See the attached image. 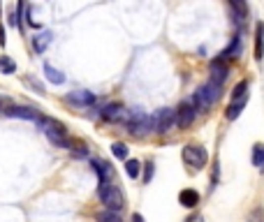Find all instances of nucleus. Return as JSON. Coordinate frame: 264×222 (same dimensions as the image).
Returning a JSON list of instances; mask_svg holds the SVG:
<instances>
[{"mask_svg": "<svg viewBox=\"0 0 264 222\" xmlns=\"http://www.w3.org/2000/svg\"><path fill=\"white\" fill-rule=\"evenodd\" d=\"M0 46H5V28L0 26Z\"/></svg>", "mask_w": 264, "mask_h": 222, "instance_id": "nucleus-29", "label": "nucleus"}, {"mask_svg": "<svg viewBox=\"0 0 264 222\" xmlns=\"http://www.w3.org/2000/svg\"><path fill=\"white\" fill-rule=\"evenodd\" d=\"M49 42H51V32H39V35L33 37V46H35V51H38V54L44 51L46 46H49Z\"/></svg>", "mask_w": 264, "mask_h": 222, "instance_id": "nucleus-18", "label": "nucleus"}, {"mask_svg": "<svg viewBox=\"0 0 264 222\" xmlns=\"http://www.w3.org/2000/svg\"><path fill=\"white\" fill-rule=\"evenodd\" d=\"M68 102L76 104V107H91L93 102H95V95L91 91H75L68 95Z\"/></svg>", "mask_w": 264, "mask_h": 222, "instance_id": "nucleus-9", "label": "nucleus"}, {"mask_svg": "<svg viewBox=\"0 0 264 222\" xmlns=\"http://www.w3.org/2000/svg\"><path fill=\"white\" fill-rule=\"evenodd\" d=\"M44 74H46V79H49L51 84H56V86L65 84V74H63V72H58L56 67H51V65H44Z\"/></svg>", "mask_w": 264, "mask_h": 222, "instance_id": "nucleus-19", "label": "nucleus"}, {"mask_svg": "<svg viewBox=\"0 0 264 222\" xmlns=\"http://www.w3.org/2000/svg\"><path fill=\"white\" fill-rule=\"evenodd\" d=\"M112 153L116 155L118 160H125V158H128V146L121 144V141H116V144L112 146Z\"/></svg>", "mask_w": 264, "mask_h": 222, "instance_id": "nucleus-23", "label": "nucleus"}, {"mask_svg": "<svg viewBox=\"0 0 264 222\" xmlns=\"http://www.w3.org/2000/svg\"><path fill=\"white\" fill-rule=\"evenodd\" d=\"M93 167H95V171H98V176H100V181H109L112 183V178H113V169H112V164L109 162H93Z\"/></svg>", "mask_w": 264, "mask_h": 222, "instance_id": "nucleus-12", "label": "nucleus"}, {"mask_svg": "<svg viewBox=\"0 0 264 222\" xmlns=\"http://www.w3.org/2000/svg\"><path fill=\"white\" fill-rule=\"evenodd\" d=\"M253 162H255V167H260L264 171V146L262 144L253 146Z\"/></svg>", "mask_w": 264, "mask_h": 222, "instance_id": "nucleus-21", "label": "nucleus"}, {"mask_svg": "<svg viewBox=\"0 0 264 222\" xmlns=\"http://www.w3.org/2000/svg\"><path fill=\"white\" fill-rule=\"evenodd\" d=\"M65 148H70V151L75 155H79V158H86V155H88V146L83 144L81 139H68Z\"/></svg>", "mask_w": 264, "mask_h": 222, "instance_id": "nucleus-14", "label": "nucleus"}, {"mask_svg": "<svg viewBox=\"0 0 264 222\" xmlns=\"http://www.w3.org/2000/svg\"><path fill=\"white\" fill-rule=\"evenodd\" d=\"M248 222H264V211L262 208H255V211L248 215Z\"/></svg>", "mask_w": 264, "mask_h": 222, "instance_id": "nucleus-26", "label": "nucleus"}, {"mask_svg": "<svg viewBox=\"0 0 264 222\" xmlns=\"http://www.w3.org/2000/svg\"><path fill=\"white\" fill-rule=\"evenodd\" d=\"M26 84H31V86H33V88H35V91H38V93H44V88H42V86H39L38 81H33L31 77H26Z\"/></svg>", "mask_w": 264, "mask_h": 222, "instance_id": "nucleus-28", "label": "nucleus"}, {"mask_svg": "<svg viewBox=\"0 0 264 222\" xmlns=\"http://www.w3.org/2000/svg\"><path fill=\"white\" fill-rule=\"evenodd\" d=\"M195 107H192V102L190 100H183L181 104H179V109H176V123L181 125V127H190L192 125V121H195Z\"/></svg>", "mask_w": 264, "mask_h": 222, "instance_id": "nucleus-6", "label": "nucleus"}, {"mask_svg": "<svg viewBox=\"0 0 264 222\" xmlns=\"http://www.w3.org/2000/svg\"><path fill=\"white\" fill-rule=\"evenodd\" d=\"M5 114H7L9 118H23V121H39V118H42V116L31 107H7Z\"/></svg>", "mask_w": 264, "mask_h": 222, "instance_id": "nucleus-7", "label": "nucleus"}, {"mask_svg": "<svg viewBox=\"0 0 264 222\" xmlns=\"http://www.w3.org/2000/svg\"><path fill=\"white\" fill-rule=\"evenodd\" d=\"M188 222H202V218H197V220H188Z\"/></svg>", "mask_w": 264, "mask_h": 222, "instance_id": "nucleus-31", "label": "nucleus"}, {"mask_svg": "<svg viewBox=\"0 0 264 222\" xmlns=\"http://www.w3.org/2000/svg\"><path fill=\"white\" fill-rule=\"evenodd\" d=\"M139 169H142V164H139L137 160H128V162H125V171H128L130 178H137V176H139Z\"/></svg>", "mask_w": 264, "mask_h": 222, "instance_id": "nucleus-24", "label": "nucleus"}, {"mask_svg": "<svg viewBox=\"0 0 264 222\" xmlns=\"http://www.w3.org/2000/svg\"><path fill=\"white\" fill-rule=\"evenodd\" d=\"M246 102H248V95H246V97H241V100L232 102V104H229V109H227V118H229V121H236V118H239V114L243 111V107H246Z\"/></svg>", "mask_w": 264, "mask_h": 222, "instance_id": "nucleus-15", "label": "nucleus"}, {"mask_svg": "<svg viewBox=\"0 0 264 222\" xmlns=\"http://www.w3.org/2000/svg\"><path fill=\"white\" fill-rule=\"evenodd\" d=\"M38 123H39V127H42V132L51 139L53 144L65 148V144H68V130H65V125L61 121H56V118H39Z\"/></svg>", "mask_w": 264, "mask_h": 222, "instance_id": "nucleus-2", "label": "nucleus"}, {"mask_svg": "<svg viewBox=\"0 0 264 222\" xmlns=\"http://www.w3.org/2000/svg\"><path fill=\"white\" fill-rule=\"evenodd\" d=\"M246 91H248V81H239L232 91V100L236 102V100H241V97H246V95H248Z\"/></svg>", "mask_w": 264, "mask_h": 222, "instance_id": "nucleus-22", "label": "nucleus"}, {"mask_svg": "<svg viewBox=\"0 0 264 222\" xmlns=\"http://www.w3.org/2000/svg\"><path fill=\"white\" fill-rule=\"evenodd\" d=\"M239 51H241V39L234 37L232 42H229V46H227L225 51L220 54V61H227V58H234V56H239Z\"/></svg>", "mask_w": 264, "mask_h": 222, "instance_id": "nucleus-16", "label": "nucleus"}, {"mask_svg": "<svg viewBox=\"0 0 264 222\" xmlns=\"http://www.w3.org/2000/svg\"><path fill=\"white\" fill-rule=\"evenodd\" d=\"M151 178H153V162H149L146 164V174H144V183H151Z\"/></svg>", "mask_w": 264, "mask_h": 222, "instance_id": "nucleus-27", "label": "nucleus"}, {"mask_svg": "<svg viewBox=\"0 0 264 222\" xmlns=\"http://www.w3.org/2000/svg\"><path fill=\"white\" fill-rule=\"evenodd\" d=\"M125 125H128V130L132 134H146V132H151V118L144 114V111H130L125 116Z\"/></svg>", "mask_w": 264, "mask_h": 222, "instance_id": "nucleus-4", "label": "nucleus"}, {"mask_svg": "<svg viewBox=\"0 0 264 222\" xmlns=\"http://www.w3.org/2000/svg\"><path fill=\"white\" fill-rule=\"evenodd\" d=\"M176 123V111L174 109H160L158 114L151 116V132L165 134L172 130V125Z\"/></svg>", "mask_w": 264, "mask_h": 222, "instance_id": "nucleus-3", "label": "nucleus"}, {"mask_svg": "<svg viewBox=\"0 0 264 222\" xmlns=\"http://www.w3.org/2000/svg\"><path fill=\"white\" fill-rule=\"evenodd\" d=\"M98 222H123V220H121V215L118 213H113V211H105V213L98 215Z\"/></svg>", "mask_w": 264, "mask_h": 222, "instance_id": "nucleus-25", "label": "nucleus"}, {"mask_svg": "<svg viewBox=\"0 0 264 222\" xmlns=\"http://www.w3.org/2000/svg\"><path fill=\"white\" fill-rule=\"evenodd\" d=\"M206 151H204L202 146H195V144H190L183 148V162L186 164H190V167H195V169H202L204 164H206Z\"/></svg>", "mask_w": 264, "mask_h": 222, "instance_id": "nucleus-5", "label": "nucleus"}, {"mask_svg": "<svg viewBox=\"0 0 264 222\" xmlns=\"http://www.w3.org/2000/svg\"><path fill=\"white\" fill-rule=\"evenodd\" d=\"M255 58L257 61L264 58V23L255 26Z\"/></svg>", "mask_w": 264, "mask_h": 222, "instance_id": "nucleus-11", "label": "nucleus"}, {"mask_svg": "<svg viewBox=\"0 0 264 222\" xmlns=\"http://www.w3.org/2000/svg\"><path fill=\"white\" fill-rule=\"evenodd\" d=\"M229 9L236 12V16H234V21L236 23H243V19L248 16V7H246V2H236V0H232V2H229Z\"/></svg>", "mask_w": 264, "mask_h": 222, "instance_id": "nucleus-17", "label": "nucleus"}, {"mask_svg": "<svg viewBox=\"0 0 264 222\" xmlns=\"http://www.w3.org/2000/svg\"><path fill=\"white\" fill-rule=\"evenodd\" d=\"M0 72H2V74H14L16 63L12 61V58H7V56H0Z\"/></svg>", "mask_w": 264, "mask_h": 222, "instance_id": "nucleus-20", "label": "nucleus"}, {"mask_svg": "<svg viewBox=\"0 0 264 222\" xmlns=\"http://www.w3.org/2000/svg\"><path fill=\"white\" fill-rule=\"evenodd\" d=\"M98 197L102 199V204L107 206V211H113V213H118L123 208V194L121 190L116 188L113 183L109 181H100V188H98Z\"/></svg>", "mask_w": 264, "mask_h": 222, "instance_id": "nucleus-1", "label": "nucleus"}, {"mask_svg": "<svg viewBox=\"0 0 264 222\" xmlns=\"http://www.w3.org/2000/svg\"><path fill=\"white\" fill-rule=\"evenodd\" d=\"M179 201H181L186 208H195L197 204H199V194H197L195 190H190V188H188V190H183L181 194H179Z\"/></svg>", "mask_w": 264, "mask_h": 222, "instance_id": "nucleus-13", "label": "nucleus"}, {"mask_svg": "<svg viewBox=\"0 0 264 222\" xmlns=\"http://www.w3.org/2000/svg\"><path fill=\"white\" fill-rule=\"evenodd\" d=\"M132 222H144V218L139 213H135V215H132Z\"/></svg>", "mask_w": 264, "mask_h": 222, "instance_id": "nucleus-30", "label": "nucleus"}, {"mask_svg": "<svg viewBox=\"0 0 264 222\" xmlns=\"http://www.w3.org/2000/svg\"><path fill=\"white\" fill-rule=\"evenodd\" d=\"M227 74H229V67H227L225 61H220V58L211 61V81H213V84L223 86V81L227 79Z\"/></svg>", "mask_w": 264, "mask_h": 222, "instance_id": "nucleus-8", "label": "nucleus"}, {"mask_svg": "<svg viewBox=\"0 0 264 222\" xmlns=\"http://www.w3.org/2000/svg\"><path fill=\"white\" fill-rule=\"evenodd\" d=\"M102 118L105 121H125V114H123V107L121 104H107L102 109Z\"/></svg>", "mask_w": 264, "mask_h": 222, "instance_id": "nucleus-10", "label": "nucleus"}]
</instances>
